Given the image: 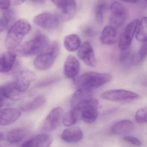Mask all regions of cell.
<instances>
[{"label": "cell", "instance_id": "cell-24", "mask_svg": "<svg viewBox=\"0 0 147 147\" xmlns=\"http://www.w3.org/2000/svg\"><path fill=\"white\" fill-rule=\"evenodd\" d=\"M46 99L43 95H40L35 97L31 102L23 105L20 109L25 112H29L41 108L45 104Z\"/></svg>", "mask_w": 147, "mask_h": 147}, {"label": "cell", "instance_id": "cell-25", "mask_svg": "<svg viewBox=\"0 0 147 147\" xmlns=\"http://www.w3.org/2000/svg\"><path fill=\"white\" fill-rule=\"evenodd\" d=\"M81 40L80 38L76 34L67 35L64 39L65 48L69 52L77 51L81 46Z\"/></svg>", "mask_w": 147, "mask_h": 147}, {"label": "cell", "instance_id": "cell-19", "mask_svg": "<svg viewBox=\"0 0 147 147\" xmlns=\"http://www.w3.org/2000/svg\"><path fill=\"white\" fill-rule=\"evenodd\" d=\"M83 138L82 130L78 127H71L65 129L61 135L63 141L69 143L80 141Z\"/></svg>", "mask_w": 147, "mask_h": 147}, {"label": "cell", "instance_id": "cell-30", "mask_svg": "<svg viewBox=\"0 0 147 147\" xmlns=\"http://www.w3.org/2000/svg\"><path fill=\"white\" fill-rule=\"evenodd\" d=\"M147 57V41H146L141 47L138 54L136 56L132 57V63H139L144 60Z\"/></svg>", "mask_w": 147, "mask_h": 147}, {"label": "cell", "instance_id": "cell-38", "mask_svg": "<svg viewBox=\"0 0 147 147\" xmlns=\"http://www.w3.org/2000/svg\"><path fill=\"white\" fill-rule=\"evenodd\" d=\"M63 1H64V0H51L52 1L54 4H56L57 6L59 5Z\"/></svg>", "mask_w": 147, "mask_h": 147}, {"label": "cell", "instance_id": "cell-31", "mask_svg": "<svg viewBox=\"0 0 147 147\" xmlns=\"http://www.w3.org/2000/svg\"><path fill=\"white\" fill-rule=\"evenodd\" d=\"M135 119L138 123H143L147 122V107L140 109L136 112Z\"/></svg>", "mask_w": 147, "mask_h": 147}, {"label": "cell", "instance_id": "cell-10", "mask_svg": "<svg viewBox=\"0 0 147 147\" xmlns=\"http://www.w3.org/2000/svg\"><path fill=\"white\" fill-rule=\"evenodd\" d=\"M111 22L114 26L120 27L126 21L127 11L125 6L121 3L114 1L110 6Z\"/></svg>", "mask_w": 147, "mask_h": 147}, {"label": "cell", "instance_id": "cell-34", "mask_svg": "<svg viewBox=\"0 0 147 147\" xmlns=\"http://www.w3.org/2000/svg\"><path fill=\"white\" fill-rule=\"evenodd\" d=\"M10 4L9 0H0V7L2 10L8 9Z\"/></svg>", "mask_w": 147, "mask_h": 147}, {"label": "cell", "instance_id": "cell-39", "mask_svg": "<svg viewBox=\"0 0 147 147\" xmlns=\"http://www.w3.org/2000/svg\"><path fill=\"white\" fill-rule=\"evenodd\" d=\"M3 133L2 132H1L0 133V140L1 141L2 140L3 138Z\"/></svg>", "mask_w": 147, "mask_h": 147}, {"label": "cell", "instance_id": "cell-26", "mask_svg": "<svg viewBox=\"0 0 147 147\" xmlns=\"http://www.w3.org/2000/svg\"><path fill=\"white\" fill-rule=\"evenodd\" d=\"M28 134V131L25 129H15L9 132L7 140L11 144L19 143Z\"/></svg>", "mask_w": 147, "mask_h": 147}, {"label": "cell", "instance_id": "cell-17", "mask_svg": "<svg viewBox=\"0 0 147 147\" xmlns=\"http://www.w3.org/2000/svg\"><path fill=\"white\" fill-rule=\"evenodd\" d=\"M52 141V138L49 135L40 134L28 140L20 147H49Z\"/></svg>", "mask_w": 147, "mask_h": 147}, {"label": "cell", "instance_id": "cell-36", "mask_svg": "<svg viewBox=\"0 0 147 147\" xmlns=\"http://www.w3.org/2000/svg\"><path fill=\"white\" fill-rule=\"evenodd\" d=\"M121 1L126 2L129 3H137L139 2L140 0H120Z\"/></svg>", "mask_w": 147, "mask_h": 147}, {"label": "cell", "instance_id": "cell-5", "mask_svg": "<svg viewBox=\"0 0 147 147\" xmlns=\"http://www.w3.org/2000/svg\"><path fill=\"white\" fill-rule=\"evenodd\" d=\"M60 52L58 42L50 44L35 59L34 65L39 70H46L51 68L55 62Z\"/></svg>", "mask_w": 147, "mask_h": 147}, {"label": "cell", "instance_id": "cell-11", "mask_svg": "<svg viewBox=\"0 0 147 147\" xmlns=\"http://www.w3.org/2000/svg\"><path fill=\"white\" fill-rule=\"evenodd\" d=\"M63 109L57 107L53 109L47 115L43 123V130L45 132H51L56 129L63 118Z\"/></svg>", "mask_w": 147, "mask_h": 147}, {"label": "cell", "instance_id": "cell-35", "mask_svg": "<svg viewBox=\"0 0 147 147\" xmlns=\"http://www.w3.org/2000/svg\"><path fill=\"white\" fill-rule=\"evenodd\" d=\"M13 4L15 5H20L25 0H11Z\"/></svg>", "mask_w": 147, "mask_h": 147}, {"label": "cell", "instance_id": "cell-12", "mask_svg": "<svg viewBox=\"0 0 147 147\" xmlns=\"http://www.w3.org/2000/svg\"><path fill=\"white\" fill-rule=\"evenodd\" d=\"M35 76L32 71L24 70L20 71L12 81L16 90L22 92L26 91L29 87L31 82Z\"/></svg>", "mask_w": 147, "mask_h": 147}, {"label": "cell", "instance_id": "cell-32", "mask_svg": "<svg viewBox=\"0 0 147 147\" xmlns=\"http://www.w3.org/2000/svg\"><path fill=\"white\" fill-rule=\"evenodd\" d=\"M123 140L126 142H128L135 146H140L142 145V142L138 138L131 136H126L123 138Z\"/></svg>", "mask_w": 147, "mask_h": 147}, {"label": "cell", "instance_id": "cell-18", "mask_svg": "<svg viewBox=\"0 0 147 147\" xmlns=\"http://www.w3.org/2000/svg\"><path fill=\"white\" fill-rule=\"evenodd\" d=\"M16 57V53L12 51H8L1 54L0 57L1 73H7L12 69Z\"/></svg>", "mask_w": 147, "mask_h": 147}, {"label": "cell", "instance_id": "cell-9", "mask_svg": "<svg viewBox=\"0 0 147 147\" xmlns=\"http://www.w3.org/2000/svg\"><path fill=\"white\" fill-rule=\"evenodd\" d=\"M34 22L37 26L44 29L52 30L58 28L60 20L56 15L45 13L35 16L34 19Z\"/></svg>", "mask_w": 147, "mask_h": 147}, {"label": "cell", "instance_id": "cell-22", "mask_svg": "<svg viewBox=\"0 0 147 147\" xmlns=\"http://www.w3.org/2000/svg\"><path fill=\"white\" fill-rule=\"evenodd\" d=\"M117 35V31L115 27L107 26L104 28L101 34L102 43L105 45H110L115 42Z\"/></svg>", "mask_w": 147, "mask_h": 147}, {"label": "cell", "instance_id": "cell-1", "mask_svg": "<svg viewBox=\"0 0 147 147\" xmlns=\"http://www.w3.org/2000/svg\"><path fill=\"white\" fill-rule=\"evenodd\" d=\"M31 26L25 20H20L9 29L5 38L4 45L8 50H14L20 45L25 35L31 31Z\"/></svg>", "mask_w": 147, "mask_h": 147}, {"label": "cell", "instance_id": "cell-40", "mask_svg": "<svg viewBox=\"0 0 147 147\" xmlns=\"http://www.w3.org/2000/svg\"><path fill=\"white\" fill-rule=\"evenodd\" d=\"M0 147H1V146H0Z\"/></svg>", "mask_w": 147, "mask_h": 147}, {"label": "cell", "instance_id": "cell-2", "mask_svg": "<svg viewBox=\"0 0 147 147\" xmlns=\"http://www.w3.org/2000/svg\"><path fill=\"white\" fill-rule=\"evenodd\" d=\"M112 79V76L110 74L87 72L75 78L73 83L77 89L92 90L108 83Z\"/></svg>", "mask_w": 147, "mask_h": 147}, {"label": "cell", "instance_id": "cell-37", "mask_svg": "<svg viewBox=\"0 0 147 147\" xmlns=\"http://www.w3.org/2000/svg\"><path fill=\"white\" fill-rule=\"evenodd\" d=\"M30 1L32 2L36 3H43L45 1V0H29Z\"/></svg>", "mask_w": 147, "mask_h": 147}, {"label": "cell", "instance_id": "cell-20", "mask_svg": "<svg viewBox=\"0 0 147 147\" xmlns=\"http://www.w3.org/2000/svg\"><path fill=\"white\" fill-rule=\"evenodd\" d=\"M134 124L129 120H124L119 121L115 123L110 129V133L113 135H121L130 132Z\"/></svg>", "mask_w": 147, "mask_h": 147}, {"label": "cell", "instance_id": "cell-27", "mask_svg": "<svg viewBox=\"0 0 147 147\" xmlns=\"http://www.w3.org/2000/svg\"><path fill=\"white\" fill-rule=\"evenodd\" d=\"M135 38L139 42L147 41V17H143L139 22Z\"/></svg>", "mask_w": 147, "mask_h": 147}, {"label": "cell", "instance_id": "cell-15", "mask_svg": "<svg viewBox=\"0 0 147 147\" xmlns=\"http://www.w3.org/2000/svg\"><path fill=\"white\" fill-rule=\"evenodd\" d=\"M20 92L18 91L15 87L13 82L7 83L1 86L0 87V101L1 108L6 99L11 100H17L20 98Z\"/></svg>", "mask_w": 147, "mask_h": 147}, {"label": "cell", "instance_id": "cell-3", "mask_svg": "<svg viewBox=\"0 0 147 147\" xmlns=\"http://www.w3.org/2000/svg\"><path fill=\"white\" fill-rule=\"evenodd\" d=\"M48 38L45 34L38 32L33 39L26 41L17 51L22 57H31L39 54L49 45Z\"/></svg>", "mask_w": 147, "mask_h": 147}, {"label": "cell", "instance_id": "cell-6", "mask_svg": "<svg viewBox=\"0 0 147 147\" xmlns=\"http://www.w3.org/2000/svg\"><path fill=\"white\" fill-rule=\"evenodd\" d=\"M138 19L133 20L129 23L121 35L119 42V48L121 51L129 49L139 24Z\"/></svg>", "mask_w": 147, "mask_h": 147}, {"label": "cell", "instance_id": "cell-21", "mask_svg": "<svg viewBox=\"0 0 147 147\" xmlns=\"http://www.w3.org/2000/svg\"><path fill=\"white\" fill-rule=\"evenodd\" d=\"M3 10L2 16L0 20L1 32L9 29L15 23L16 20V15L13 10L9 9Z\"/></svg>", "mask_w": 147, "mask_h": 147}, {"label": "cell", "instance_id": "cell-8", "mask_svg": "<svg viewBox=\"0 0 147 147\" xmlns=\"http://www.w3.org/2000/svg\"><path fill=\"white\" fill-rule=\"evenodd\" d=\"M102 98L105 100L113 101L134 100L139 98V96L133 92L121 89L110 90L103 92Z\"/></svg>", "mask_w": 147, "mask_h": 147}, {"label": "cell", "instance_id": "cell-28", "mask_svg": "<svg viewBox=\"0 0 147 147\" xmlns=\"http://www.w3.org/2000/svg\"><path fill=\"white\" fill-rule=\"evenodd\" d=\"M106 7V3L104 0H99L95 8L96 19L98 22L102 23L103 22L104 14Z\"/></svg>", "mask_w": 147, "mask_h": 147}, {"label": "cell", "instance_id": "cell-4", "mask_svg": "<svg viewBox=\"0 0 147 147\" xmlns=\"http://www.w3.org/2000/svg\"><path fill=\"white\" fill-rule=\"evenodd\" d=\"M99 102L97 99L91 97L71 107L79 117L86 123L95 122L98 116Z\"/></svg>", "mask_w": 147, "mask_h": 147}, {"label": "cell", "instance_id": "cell-23", "mask_svg": "<svg viewBox=\"0 0 147 147\" xmlns=\"http://www.w3.org/2000/svg\"><path fill=\"white\" fill-rule=\"evenodd\" d=\"M93 92L91 89H78L72 95L71 100V106L73 107L83 101L92 97Z\"/></svg>", "mask_w": 147, "mask_h": 147}, {"label": "cell", "instance_id": "cell-14", "mask_svg": "<svg viewBox=\"0 0 147 147\" xmlns=\"http://www.w3.org/2000/svg\"><path fill=\"white\" fill-rule=\"evenodd\" d=\"M80 64L79 61L72 55H69L66 57L64 65L65 76L68 78H76L79 73Z\"/></svg>", "mask_w": 147, "mask_h": 147}, {"label": "cell", "instance_id": "cell-33", "mask_svg": "<svg viewBox=\"0 0 147 147\" xmlns=\"http://www.w3.org/2000/svg\"><path fill=\"white\" fill-rule=\"evenodd\" d=\"M129 50V49L126 51H122V53L120 56V59L121 61L124 62L126 61L129 58L130 56V51Z\"/></svg>", "mask_w": 147, "mask_h": 147}, {"label": "cell", "instance_id": "cell-7", "mask_svg": "<svg viewBox=\"0 0 147 147\" xmlns=\"http://www.w3.org/2000/svg\"><path fill=\"white\" fill-rule=\"evenodd\" d=\"M77 3L75 0H64L58 5L56 15L60 21L71 20L76 14Z\"/></svg>", "mask_w": 147, "mask_h": 147}, {"label": "cell", "instance_id": "cell-29", "mask_svg": "<svg viewBox=\"0 0 147 147\" xmlns=\"http://www.w3.org/2000/svg\"><path fill=\"white\" fill-rule=\"evenodd\" d=\"M79 119L78 117L71 110L66 113L62 118L63 124L67 127H70L74 125Z\"/></svg>", "mask_w": 147, "mask_h": 147}, {"label": "cell", "instance_id": "cell-13", "mask_svg": "<svg viewBox=\"0 0 147 147\" xmlns=\"http://www.w3.org/2000/svg\"><path fill=\"white\" fill-rule=\"evenodd\" d=\"M78 56L85 65L94 67L96 65V60L94 50L90 43L85 42L81 45L78 51Z\"/></svg>", "mask_w": 147, "mask_h": 147}, {"label": "cell", "instance_id": "cell-16", "mask_svg": "<svg viewBox=\"0 0 147 147\" xmlns=\"http://www.w3.org/2000/svg\"><path fill=\"white\" fill-rule=\"evenodd\" d=\"M21 115L20 111L15 108H6L0 111V124L7 126L14 123Z\"/></svg>", "mask_w": 147, "mask_h": 147}, {"label": "cell", "instance_id": "cell-41", "mask_svg": "<svg viewBox=\"0 0 147 147\" xmlns=\"http://www.w3.org/2000/svg\"><path fill=\"white\" fill-rule=\"evenodd\" d=\"M146 1H147V0H146Z\"/></svg>", "mask_w": 147, "mask_h": 147}]
</instances>
